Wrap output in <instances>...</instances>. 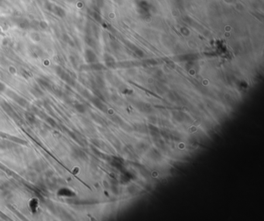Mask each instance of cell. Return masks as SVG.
Returning a JSON list of instances; mask_svg holds the SVG:
<instances>
[{"label": "cell", "mask_w": 264, "mask_h": 221, "mask_svg": "<svg viewBox=\"0 0 264 221\" xmlns=\"http://www.w3.org/2000/svg\"><path fill=\"white\" fill-rule=\"evenodd\" d=\"M68 134H69L70 135H71V137H72L73 139H75V141L77 142L80 143V144L82 145H85V143H86L85 140H84V138L82 137V136L78 132H68Z\"/></svg>", "instance_id": "obj_5"}, {"label": "cell", "mask_w": 264, "mask_h": 221, "mask_svg": "<svg viewBox=\"0 0 264 221\" xmlns=\"http://www.w3.org/2000/svg\"><path fill=\"white\" fill-rule=\"evenodd\" d=\"M37 82L40 84L41 88H43L45 90H48V91H51L52 89V85L50 83L48 80L44 78H38Z\"/></svg>", "instance_id": "obj_6"}, {"label": "cell", "mask_w": 264, "mask_h": 221, "mask_svg": "<svg viewBox=\"0 0 264 221\" xmlns=\"http://www.w3.org/2000/svg\"><path fill=\"white\" fill-rule=\"evenodd\" d=\"M72 155L74 158H75V159H84L86 158L85 153L83 151H81V150L78 149L77 148H73L72 152Z\"/></svg>", "instance_id": "obj_7"}, {"label": "cell", "mask_w": 264, "mask_h": 221, "mask_svg": "<svg viewBox=\"0 0 264 221\" xmlns=\"http://www.w3.org/2000/svg\"><path fill=\"white\" fill-rule=\"evenodd\" d=\"M85 59L88 63H93L96 61V56L91 50H87L85 51Z\"/></svg>", "instance_id": "obj_9"}, {"label": "cell", "mask_w": 264, "mask_h": 221, "mask_svg": "<svg viewBox=\"0 0 264 221\" xmlns=\"http://www.w3.org/2000/svg\"><path fill=\"white\" fill-rule=\"evenodd\" d=\"M6 93H7V95L9 97V98H12V99H13V100L15 102H16V103L18 104H20L21 107H26L29 105L28 101L26 100L25 98H23V97H21V96H20V95H18L17 94H16V93H15L14 91H10V90H8L7 92Z\"/></svg>", "instance_id": "obj_3"}, {"label": "cell", "mask_w": 264, "mask_h": 221, "mask_svg": "<svg viewBox=\"0 0 264 221\" xmlns=\"http://www.w3.org/2000/svg\"><path fill=\"white\" fill-rule=\"evenodd\" d=\"M5 89H6V87L5 84L0 81V92H3L4 91H5Z\"/></svg>", "instance_id": "obj_20"}, {"label": "cell", "mask_w": 264, "mask_h": 221, "mask_svg": "<svg viewBox=\"0 0 264 221\" xmlns=\"http://www.w3.org/2000/svg\"><path fill=\"white\" fill-rule=\"evenodd\" d=\"M58 193H59V195H62V196H72L73 194H71V193H72L71 191L69 190V189H61V190L58 192Z\"/></svg>", "instance_id": "obj_18"}, {"label": "cell", "mask_w": 264, "mask_h": 221, "mask_svg": "<svg viewBox=\"0 0 264 221\" xmlns=\"http://www.w3.org/2000/svg\"><path fill=\"white\" fill-rule=\"evenodd\" d=\"M55 71L57 73V74L63 80H64L67 84H68L71 86H75V82L74 79L72 78V76L69 74L67 71H65L64 69H63L61 67L57 66L55 68Z\"/></svg>", "instance_id": "obj_1"}, {"label": "cell", "mask_w": 264, "mask_h": 221, "mask_svg": "<svg viewBox=\"0 0 264 221\" xmlns=\"http://www.w3.org/2000/svg\"><path fill=\"white\" fill-rule=\"evenodd\" d=\"M16 24L22 30H27L30 27V23H29L28 20H25V19H20L18 21L16 22Z\"/></svg>", "instance_id": "obj_8"}, {"label": "cell", "mask_w": 264, "mask_h": 221, "mask_svg": "<svg viewBox=\"0 0 264 221\" xmlns=\"http://www.w3.org/2000/svg\"><path fill=\"white\" fill-rule=\"evenodd\" d=\"M91 101L92 102L93 104H94L95 106H96V107H98V109H100V110H104V109H105V105H104L103 103L101 101L100 99H98V98H91Z\"/></svg>", "instance_id": "obj_10"}, {"label": "cell", "mask_w": 264, "mask_h": 221, "mask_svg": "<svg viewBox=\"0 0 264 221\" xmlns=\"http://www.w3.org/2000/svg\"><path fill=\"white\" fill-rule=\"evenodd\" d=\"M39 26L40 27L41 29L44 30V29L47 28V26H47V23H46L45 21H41L39 23Z\"/></svg>", "instance_id": "obj_19"}, {"label": "cell", "mask_w": 264, "mask_h": 221, "mask_svg": "<svg viewBox=\"0 0 264 221\" xmlns=\"http://www.w3.org/2000/svg\"><path fill=\"white\" fill-rule=\"evenodd\" d=\"M32 53H33V55L35 57H40V56L42 55V54H43V53H42V50H41L39 47H37V46L33 47Z\"/></svg>", "instance_id": "obj_17"}, {"label": "cell", "mask_w": 264, "mask_h": 221, "mask_svg": "<svg viewBox=\"0 0 264 221\" xmlns=\"http://www.w3.org/2000/svg\"><path fill=\"white\" fill-rule=\"evenodd\" d=\"M75 108L77 110V111L80 113H84L86 110V107L84 104L81 103H76L75 104Z\"/></svg>", "instance_id": "obj_15"}, {"label": "cell", "mask_w": 264, "mask_h": 221, "mask_svg": "<svg viewBox=\"0 0 264 221\" xmlns=\"http://www.w3.org/2000/svg\"><path fill=\"white\" fill-rule=\"evenodd\" d=\"M1 106H2V109L5 110V112L7 113L8 115L10 116L11 118H13V119L15 120L19 119V116L17 115V114H16V112H15V110H13V107H11V105L9 104H8L6 101H2V103H1Z\"/></svg>", "instance_id": "obj_4"}, {"label": "cell", "mask_w": 264, "mask_h": 221, "mask_svg": "<svg viewBox=\"0 0 264 221\" xmlns=\"http://www.w3.org/2000/svg\"><path fill=\"white\" fill-rule=\"evenodd\" d=\"M11 185L8 182H5V181H0V189L2 192L5 193H8L9 190L10 189Z\"/></svg>", "instance_id": "obj_13"}, {"label": "cell", "mask_w": 264, "mask_h": 221, "mask_svg": "<svg viewBox=\"0 0 264 221\" xmlns=\"http://www.w3.org/2000/svg\"><path fill=\"white\" fill-rule=\"evenodd\" d=\"M25 117L27 121L31 125H34L35 123H37L36 118H35V116L32 112H27L25 114Z\"/></svg>", "instance_id": "obj_11"}, {"label": "cell", "mask_w": 264, "mask_h": 221, "mask_svg": "<svg viewBox=\"0 0 264 221\" xmlns=\"http://www.w3.org/2000/svg\"><path fill=\"white\" fill-rule=\"evenodd\" d=\"M31 93H32L34 96L37 97V98L43 96V91H42L39 87H37V86H34V87H33L32 89H31Z\"/></svg>", "instance_id": "obj_12"}, {"label": "cell", "mask_w": 264, "mask_h": 221, "mask_svg": "<svg viewBox=\"0 0 264 221\" xmlns=\"http://www.w3.org/2000/svg\"><path fill=\"white\" fill-rule=\"evenodd\" d=\"M33 170H35L36 171L40 172V171H41V170H43L44 165H43V162H36L33 163Z\"/></svg>", "instance_id": "obj_16"}, {"label": "cell", "mask_w": 264, "mask_h": 221, "mask_svg": "<svg viewBox=\"0 0 264 221\" xmlns=\"http://www.w3.org/2000/svg\"><path fill=\"white\" fill-rule=\"evenodd\" d=\"M46 9L54 13V14H55L58 17H60V18H64L66 16V12L63 8L60 7L57 5H54L53 3H50V2H46Z\"/></svg>", "instance_id": "obj_2"}, {"label": "cell", "mask_w": 264, "mask_h": 221, "mask_svg": "<svg viewBox=\"0 0 264 221\" xmlns=\"http://www.w3.org/2000/svg\"><path fill=\"white\" fill-rule=\"evenodd\" d=\"M41 117H43V118H45V120H46V121L47 122V123L49 124V125H50V126H52L53 128H57V122L55 121V120L53 119L52 118H50V117H49V116H46L45 115V114H43V115H41Z\"/></svg>", "instance_id": "obj_14"}]
</instances>
